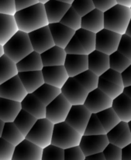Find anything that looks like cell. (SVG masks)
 <instances>
[{
  "label": "cell",
  "instance_id": "6da1fadb",
  "mask_svg": "<svg viewBox=\"0 0 131 160\" xmlns=\"http://www.w3.org/2000/svg\"><path fill=\"white\" fill-rule=\"evenodd\" d=\"M14 17L19 30L27 34L49 25L44 5L40 2L17 11Z\"/></svg>",
  "mask_w": 131,
  "mask_h": 160
},
{
  "label": "cell",
  "instance_id": "7a4b0ae2",
  "mask_svg": "<svg viewBox=\"0 0 131 160\" xmlns=\"http://www.w3.org/2000/svg\"><path fill=\"white\" fill-rule=\"evenodd\" d=\"M131 20V9L116 4L104 12V28L124 35Z\"/></svg>",
  "mask_w": 131,
  "mask_h": 160
},
{
  "label": "cell",
  "instance_id": "3957f363",
  "mask_svg": "<svg viewBox=\"0 0 131 160\" xmlns=\"http://www.w3.org/2000/svg\"><path fill=\"white\" fill-rule=\"evenodd\" d=\"M3 48L5 55L16 63H18L23 58L34 52L29 34L20 31H19Z\"/></svg>",
  "mask_w": 131,
  "mask_h": 160
},
{
  "label": "cell",
  "instance_id": "277c9868",
  "mask_svg": "<svg viewBox=\"0 0 131 160\" xmlns=\"http://www.w3.org/2000/svg\"><path fill=\"white\" fill-rule=\"evenodd\" d=\"M82 135L66 122L54 124L51 145L65 150L79 146Z\"/></svg>",
  "mask_w": 131,
  "mask_h": 160
},
{
  "label": "cell",
  "instance_id": "5b68a950",
  "mask_svg": "<svg viewBox=\"0 0 131 160\" xmlns=\"http://www.w3.org/2000/svg\"><path fill=\"white\" fill-rule=\"evenodd\" d=\"M54 127V123L47 119L37 120L29 134L26 136V139L43 149L51 145Z\"/></svg>",
  "mask_w": 131,
  "mask_h": 160
},
{
  "label": "cell",
  "instance_id": "8992f818",
  "mask_svg": "<svg viewBox=\"0 0 131 160\" xmlns=\"http://www.w3.org/2000/svg\"><path fill=\"white\" fill-rule=\"evenodd\" d=\"M71 106V103L61 94L46 106V119L54 124L65 122Z\"/></svg>",
  "mask_w": 131,
  "mask_h": 160
},
{
  "label": "cell",
  "instance_id": "52a82bcc",
  "mask_svg": "<svg viewBox=\"0 0 131 160\" xmlns=\"http://www.w3.org/2000/svg\"><path fill=\"white\" fill-rule=\"evenodd\" d=\"M122 35L104 28L96 34V50L110 56L119 48Z\"/></svg>",
  "mask_w": 131,
  "mask_h": 160
},
{
  "label": "cell",
  "instance_id": "ba28073f",
  "mask_svg": "<svg viewBox=\"0 0 131 160\" xmlns=\"http://www.w3.org/2000/svg\"><path fill=\"white\" fill-rule=\"evenodd\" d=\"M92 114L84 105L72 106L65 122L83 136Z\"/></svg>",
  "mask_w": 131,
  "mask_h": 160
},
{
  "label": "cell",
  "instance_id": "9c48e42d",
  "mask_svg": "<svg viewBox=\"0 0 131 160\" xmlns=\"http://www.w3.org/2000/svg\"><path fill=\"white\" fill-rule=\"evenodd\" d=\"M27 95L18 75L0 85V98L22 102Z\"/></svg>",
  "mask_w": 131,
  "mask_h": 160
},
{
  "label": "cell",
  "instance_id": "30bf717a",
  "mask_svg": "<svg viewBox=\"0 0 131 160\" xmlns=\"http://www.w3.org/2000/svg\"><path fill=\"white\" fill-rule=\"evenodd\" d=\"M110 142L106 134L103 135H83L81 139L79 147L85 157L103 152Z\"/></svg>",
  "mask_w": 131,
  "mask_h": 160
},
{
  "label": "cell",
  "instance_id": "8fae6325",
  "mask_svg": "<svg viewBox=\"0 0 131 160\" xmlns=\"http://www.w3.org/2000/svg\"><path fill=\"white\" fill-rule=\"evenodd\" d=\"M29 38L34 52L42 54L55 45L49 26L43 27L29 33Z\"/></svg>",
  "mask_w": 131,
  "mask_h": 160
},
{
  "label": "cell",
  "instance_id": "7c38bea8",
  "mask_svg": "<svg viewBox=\"0 0 131 160\" xmlns=\"http://www.w3.org/2000/svg\"><path fill=\"white\" fill-rule=\"evenodd\" d=\"M61 90L71 106L84 105L88 94L74 78H69Z\"/></svg>",
  "mask_w": 131,
  "mask_h": 160
},
{
  "label": "cell",
  "instance_id": "4fadbf2b",
  "mask_svg": "<svg viewBox=\"0 0 131 160\" xmlns=\"http://www.w3.org/2000/svg\"><path fill=\"white\" fill-rule=\"evenodd\" d=\"M113 99L107 96L100 89L96 88L88 94L84 106L92 113L97 114L105 109L111 108L113 106Z\"/></svg>",
  "mask_w": 131,
  "mask_h": 160
},
{
  "label": "cell",
  "instance_id": "5bb4252c",
  "mask_svg": "<svg viewBox=\"0 0 131 160\" xmlns=\"http://www.w3.org/2000/svg\"><path fill=\"white\" fill-rule=\"evenodd\" d=\"M45 84L61 89L69 79L67 70L64 66L43 67L42 70Z\"/></svg>",
  "mask_w": 131,
  "mask_h": 160
},
{
  "label": "cell",
  "instance_id": "9a60e30c",
  "mask_svg": "<svg viewBox=\"0 0 131 160\" xmlns=\"http://www.w3.org/2000/svg\"><path fill=\"white\" fill-rule=\"evenodd\" d=\"M43 148L25 139L15 147L12 160H42Z\"/></svg>",
  "mask_w": 131,
  "mask_h": 160
},
{
  "label": "cell",
  "instance_id": "2e32d148",
  "mask_svg": "<svg viewBox=\"0 0 131 160\" xmlns=\"http://www.w3.org/2000/svg\"><path fill=\"white\" fill-rule=\"evenodd\" d=\"M110 144L120 148H125L131 144V132L128 123L121 121L113 129L106 134Z\"/></svg>",
  "mask_w": 131,
  "mask_h": 160
},
{
  "label": "cell",
  "instance_id": "e0dca14e",
  "mask_svg": "<svg viewBox=\"0 0 131 160\" xmlns=\"http://www.w3.org/2000/svg\"><path fill=\"white\" fill-rule=\"evenodd\" d=\"M64 67L69 78H75L88 70V55L67 54Z\"/></svg>",
  "mask_w": 131,
  "mask_h": 160
},
{
  "label": "cell",
  "instance_id": "ac0fdd59",
  "mask_svg": "<svg viewBox=\"0 0 131 160\" xmlns=\"http://www.w3.org/2000/svg\"><path fill=\"white\" fill-rule=\"evenodd\" d=\"M50 31L56 46L65 48L75 34V31L61 23H50Z\"/></svg>",
  "mask_w": 131,
  "mask_h": 160
},
{
  "label": "cell",
  "instance_id": "d6986e66",
  "mask_svg": "<svg viewBox=\"0 0 131 160\" xmlns=\"http://www.w3.org/2000/svg\"><path fill=\"white\" fill-rule=\"evenodd\" d=\"M88 70L100 78L110 67V56L95 50L88 55Z\"/></svg>",
  "mask_w": 131,
  "mask_h": 160
},
{
  "label": "cell",
  "instance_id": "ffe728a7",
  "mask_svg": "<svg viewBox=\"0 0 131 160\" xmlns=\"http://www.w3.org/2000/svg\"><path fill=\"white\" fill-rule=\"evenodd\" d=\"M19 31L14 16L0 13V45L4 46Z\"/></svg>",
  "mask_w": 131,
  "mask_h": 160
},
{
  "label": "cell",
  "instance_id": "44dd1931",
  "mask_svg": "<svg viewBox=\"0 0 131 160\" xmlns=\"http://www.w3.org/2000/svg\"><path fill=\"white\" fill-rule=\"evenodd\" d=\"M71 6L70 4L61 2L57 0H50L49 2L45 3L44 8L49 24L60 23Z\"/></svg>",
  "mask_w": 131,
  "mask_h": 160
},
{
  "label": "cell",
  "instance_id": "7402d4cb",
  "mask_svg": "<svg viewBox=\"0 0 131 160\" xmlns=\"http://www.w3.org/2000/svg\"><path fill=\"white\" fill-rule=\"evenodd\" d=\"M82 28L97 34L104 28V12L97 9H93L82 17Z\"/></svg>",
  "mask_w": 131,
  "mask_h": 160
},
{
  "label": "cell",
  "instance_id": "603a6c76",
  "mask_svg": "<svg viewBox=\"0 0 131 160\" xmlns=\"http://www.w3.org/2000/svg\"><path fill=\"white\" fill-rule=\"evenodd\" d=\"M22 109L36 117L37 120L46 118V106L34 94H28L21 102Z\"/></svg>",
  "mask_w": 131,
  "mask_h": 160
},
{
  "label": "cell",
  "instance_id": "cb8c5ba5",
  "mask_svg": "<svg viewBox=\"0 0 131 160\" xmlns=\"http://www.w3.org/2000/svg\"><path fill=\"white\" fill-rule=\"evenodd\" d=\"M18 76L28 94H33L44 84L42 70L20 72Z\"/></svg>",
  "mask_w": 131,
  "mask_h": 160
},
{
  "label": "cell",
  "instance_id": "d4e9b609",
  "mask_svg": "<svg viewBox=\"0 0 131 160\" xmlns=\"http://www.w3.org/2000/svg\"><path fill=\"white\" fill-rule=\"evenodd\" d=\"M21 110V102L0 98V120L5 123L14 122Z\"/></svg>",
  "mask_w": 131,
  "mask_h": 160
},
{
  "label": "cell",
  "instance_id": "484cf974",
  "mask_svg": "<svg viewBox=\"0 0 131 160\" xmlns=\"http://www.w3.org/2000/svg\"><path fill=\"white\" fill-rule=\"evenodd\" d=\"M40 56L43 67H55L65 65L67 53L65 48L54 45Z\"/></svg>",
  "mask_w": 131,
  "mask_h": 160
},
{
  "label": "cell",
  "instance_id": "4316f807",
  "mask_svg": "<svg viewBox=\"0 0 131 160\" xmlns=\"http://www.w3.org/2000/svg\"><path fill=\"white\" fill-rule=\"evenodd\" d=\"M112 108L121 121L129 123L131 121V99L124 93L113 101Z\"/></svg>",
  "mask_w": 131,
  "mask_h": 160
},
{
  "label": "cell",
  "instance_id": "83f0119b",
  "mask_svg": "<svg viewBox=\"0 0 131 160\" xmlns=\"http://www.w3.org/2000/svg\"><path fill=\"white\" fill-rule=\"evenodd\" d=\"M17 69L20 72L40 71L43 70V65L42 62L41 56L37 52H33L28 55L18 63H16Z\"/></svg>",
  "mask_w": 131,
  "mask_h": 160
},
{
  "label": "cell",
  "instance_id": "f1b7e54d",
  "mask_svg": "<svg viewBox=\"0 0 131 160\" xmlns=\"http://www.w3.org/2000/svg\"><path fill=\"white\" fill-rule=\"evenodd\" d=\"M19 73L16 63L4 55L0 58V85Z\"/></svg>",
  "mask_w": 131,
  "mask_h": 160
},
{
  "label": "cell",
  "instance_id": "f546056e",
  "mask_svg": "<svg viewBox=\"0 0 131 160\" xmlns=\"http://www.w3.org/2000/svg\"><path fill=\"white\" fill-rule=\"evenodd\" d=\"M33 94L47 106L61 94V90L44 83Z\"/></svg>",
  "mask_w": 131,
  "mask_h": 160
},
{
  "label": "cell",
  "instance_id": "4dcf8cb0",
  "mask_svg": "<svg viewBox=\"0 0 131 160\" xmlns=\"http://www.w3.org/2000/svg\"><path fill=\"white\" fill-rule=\"evenodd\" d=\"M37 121V119L36 117H33L27 112L22 109L16 117V118L15 119L13 123L17 127V128L20 130V132L26 138V136L29 134V132L31 131V129Z\"/></svg>",
  "mask_w": 131,
  "mask_h": 160
},
{
  "label": "cell",
  "instance_id": "1f68e13d",
  "mask_svg": "<svg viewBox=\"0 0 131 160\" xmlns=\"http://www.w3.org/2000/svg\"><path fill=\"white\" fill-rule=\"evenodd\" d=\"M2 138L15 147L20 145L23 141L26 139L25 136L20 132L13 122L5 123Z\"/></svg>",
  "mask_w": 131,
  "mask_h": 160
},
{
  "label": "cell",
  "instance_id": "d6a6232c",
  "mask_svg": "<svg viewBox=\"0 0 131 160\" xmlns=\"http://www.w3.org/2000/svg\"><path fill=\"white\" fill-rule=\"evenodd\" d=\"M96 115L103 126L106 134L121 122L120 119L119 118L117 114L112 107L105 109Z\"/></svg>",
  "mask_w": 131,
  "mask_h": 160
},
{
  "label": "cell",
  "instance_id": "836d02e7",
  "mask_svg": "<svg viewBox=\"0 0 131 160\" xmlns=\"http://www.w3.org/2000/svg\"><path fill=\"white\" fill-rule=\"evenodd\" d=\"M74 78L88 93L98 88L99 78L91 70H86Z\"/></svg>",
  "mask_w": 131,
  "mask_h": 160
},
{
  "label": "cell",
  "instance_id": "e575fe53",
  "mask_svg": "<svg viewBox=\"0 0 131 160\" xmlns=\"http://www.w3.org/2000/svg\"><path fill=\"white\" fill-rule=\"evenodd\" d=\"M75 35L85 48L87 55L96 50V34L81 28L75 31Z\"/></svg>",
  "mask_w": 131,
  "mask_h": 160
},
{
  "label": "cell",
  "instance_id": "d590c367",
  "mask_svg": "<svg viewBox=\"0 0 131 160\" xmlns=\"http://www.w3.org/2000/svg\"><path fill=\"white\" fill-rule=\"evenodd\" d=\"M130 65L131 61L130 59H127L118 50L110 56V67L112 70L122 73Z\"/></svg>",
  "mask_w": 131,
  "mask_h": 160
},
{
  "label": "cell",
  "instance_id": "8d00e7d4",
  "mask_svg": "<svg viewBox=\"0 0 131 160\" xmlns=\"http://www.w3.org/2000/svg\"><path fill=\"white\" fill-rule=\"evenodd\" d=\"M98 88L100 89L103 93H105L107 96H109L113 100L124 93V87L116 85L101 78H99Z\"/></svg>",
  "mask_w": 131,
  "mask_h": 160
},
{
  "label": "cell",
  "instance_id": "74e56055",
  "mask_svg": "<svg viewBox=\"0 0 131 160\" xmlns=\"http://www.w3.org/2000/svg\"><path fill=\"white\" fill-rule=\"evenodd\" d=\"M60 23L76 31L82 28V17L71 6Z\"/></svg>",
  "mask_w": 131,
  "mask_h": 160
},
{
  "label": "cell",
  "instance_id": "f35d334b",
  "mask_svg": "<svg viewBox=\"0 0 131 160\" xmlns=\"http://www.w3.org/2000/svg\"><path fill=\"white\" fill-rule=\"evenodd\" d=\"M106 134L103 126L96 114L93 113L87 124L84 135H103Z\"/></svg>",
  "mask_w": 131,
  "mask_h": 160
},
{
  "label": "cell",
  "instance_id": "ab89813d",
  "mask_svg": "<svg viewBox=\"0 0 131 160\" xmlns=\"http://www.w3.org/2000/svg\"><path fill=\"white\" fill-rule=\"evenodd\" d=\"M42 160H65V150L51 145L43 149Z\"/></svg>",
  "mask_w": 131,
  "mask_h": 160
},
{
  "label": "cell",
  "instance_id": "60d3db41",
  "mask_svg": "<svg viewBox=\"0 0 131 160\" xmlns=\"http://www.w3.org/2000/svg\"><path fill=\"white\" fill-rule=\"evenodd\" d=\"M71 6L82 17L96 9L93 0H74Z\"/></svg>",
  "mask_w": 131,
  "mask_h": 160
},
{
  "label": "cell",
  "instance_id": "b9f144b4",
  "mask_svg": "<svg viewBox=\"0 0 131 160\" xmlns=\"http://www.w3.org/2000/svg\"><path fill=\"white\" fill-rule=\"evenodd\" d=\"M67 54L73 55H87L85 48L82 46L81 42L78 39L77 36L75 34L74 37L71 38L69 43L68 44L66 48H65Z\"/></svg>",
  "mask_w": 131,
  "mask_h": 160
},
{
  "label": "cell",
  "instance_id": "7bdbcfd3",
  "mask_svg": "<svg viewBox=\"0 0 131 160\" xmlns=\"http://www.w3.org/2000/svg\"><path fill=\"white\" fill-rule=\"evenodd\" d=\"M15 146L0 138V160H12Z\"/></svg>",
  "mask_w": 131,
  "mask_h": 160
},
{
  "label": "cell",
  "instance_id": "ee69618b",
  "mask_svg": "<svg viewBox=\"0 0 131 160\" xmlns=\"http://www.w3.org/2000/svg\"><path fill=\"white\" fill-rule=\"evenodd\" d=\"M103 154L106 160H122V148L110 143L105 148Z\"/></svg>",
  "mask_w": 131,
  "mask_h": 160
},
{
  "label": "cell",
  "instance_id": "f6af8a7d",
  "mask_svg": "<svg viewBox=\"0 0 131 160\" xmlns=\"http://www.w3.org/2000/svg\"><path fill=\"white\" fill-rule=\"evenodd\" d=\"M100 78H102V79L106 80V81H110V82L113 83V84H116V85H119L120 87H124L122 75H121L120 73L114 70H112V69L110 68Z\"/></svg>",
  "mask_w": 131,
  "mask_h": 160
},
{
  "label": "cell",
  "instance_id": "bcb514c9",
  "mask_svg": "<svg viewBox=\"0 0 131 160\" xmlns=\"http://www.w3.org/2000/svg\"><path fill=\"white\" fill-rule=\"evenodd\" d=\"M118 51L131 61V38L126 34L122 35Z\"/></svg>",
  "mask_w": 131,
  "mask_h": 160
},
{
  "label": "cell",
  "instance_id": "7dc6e473",
  "mask_svg": "<svg viewBox=\"0 0 131 160\" xmlns=\"http://www.w3.org/2000/svg\"><path fill=\"white\" fill-rule=\"evenodd\" d=\"M86 157L79 146L65 150V160H85Z\"/></svg>",
  "mask_w": 131,
  "mask_h": 160
},
{
  "label": "cell",
  "instance_id": "c3c4849f",
  "mask_svg": "<svg viewBox=\"0 0 131 160\" xmlns=\"http://www.w3.org/2000/svg\"><path fill=\"white\" fill-rule=\"evenodd\" d=\"M16 12L15 0H0V13L14 16Z\"/></svg>",
  "mask_w": 131,
  "mask_h": 160
},
{
  "label": "cell",
  "instance_id": "681fc988",
  "mask_svg": "<svg viewBox=\"0 0 131 160\" xmlns=\"http://www.w3.org/2000/svg\"><path fill=\"white\" fill-rule=\"evenodd\" d=\"M93 2L95 8L102 11V12H106L117 4L116 0H93Z\"/></svg>",
  "mask_w": 131,
  "mask_h": 160
},
{
  "label": "cell",
  "instance_id": "f907efd6",
  "mask_svg": "<svg viewBox=\"0 0 131 160\" xmlns=\"http://www.w3.org/2000/svg\"><path fill=\"white\" fill-rule=\"evenodd\" d=\"M16 3V9L17 11L22 10L23 9L32 6L34 5L39 3L38 0H15Z\"/></svg>",
  "mask_w": 131,
  "mask_h": 160
},
{
  "label": "cell",
  "instance_id": "816d5d0a",
  "mask_svg": "<svg viewBox=\"0 0 131 160\" xmlns=\"http://www.w3.org/2000/svg\"><path fill=\"white\" fill-rule=\"evenodd\" d=\"M123 82H124V88L130 87L131 86V65L127 67L122 73Z\"/></svg>",
  "mask_w": 131,
  "mask_h": 160
},
{
  "label": "cell",
  "instance_id": "f5cc1de1",
  "mask_svg": "<svg viewBox=\"0 0 131 160\" xmlns=\"http://www.w3.org/2000/svg\"><path fill=\"white\" fill-rule=\"evenodd\" d=\"M122 160H131V144L122 148Z\"/></svg>",
  "mask_w": 131,
  "mask_h": 160
},
{
  "label": "cell",
  "instance_id": "db71d44e",
  "mask_svg": "<svg viewBox=\"0 0 131 160\" xmlns=\"http://www.w3.org/2000/svg\"><path fill=\"white\" fill-rule=\"evenodd\" d=\"M87 160H106L105 156H104L103 152L97 153V154L92 155V156L86 157Z\"/></svg>",
  "mask_w": 131,
  "mask_h": 160
},
{
  "label": "cell",
  "instance_id": "11a10c76",
  "mask_svg": "<svg viewBox=\"0 0 131 160\" xmlns=\"http://www.w3.org/2000/svg\"><path fill=\"white\" fill-rule=\"evenodd\" d=\"M116 3L121 6H127V7H131V0H116Z\"/></svg>",
  "mask_w": 131,
  "mask_h": 160
},
{
  "label": "cell",
  "instance_id": "9f6ffc18",
  "mask_svg": "<svg viewBox=\"0 0 131 160\" xmlns=\"http://www.w3.org/2000/svg\"><path fill=\"white\" fill-rule=\"evenodd\" d=\"M124 93L125 94V95H127L131 99V86H130V87L124 88Z\"/></svg>",
  "mask_w": 131,
  "mask_h": 160
},
{
  "label": "cell",
  "instance_id": "6f0895ef",
  "mask_svg": "<svg viewBox=\"0 0 131 160\" xmlns=\"http://www.w3.org/2000/svg\"><path fill=\"white\" fill-rule=\"evenodd\" d=\"M5 122H3L2 120H0V138H2V135L3 130H4L5 127Z\"/></svg>",
  "mask_w": 131,
  "mask_h": 160
},
{
  "label": "cell",
  "instance_id": "680465c9",
  "mask_svg": "<svg viewBox=\"0 0 131 160\" xmlns=\"http://www.w3.org/2000/svg\"><path fill=\"white\" fill-rule=\"evenodd\" d=\"M126 34H127V35H128L129 37L131 38V20H130V23H129L128 28H127V31H126Z\"/></svg>",
  "mask_w": 131,
  "mask_h": 160
},
{
  "label": "cell",
  "instance_id": "91938a15",
  "mask_svg": "<svg viewBox=\"0 0 131 160\" xmlns=\"http://www.w3.org/2000/svg\"><path fill=\"white\" fill-rule=\"evenodd\" d=\"M57 1L61 2H65V3H67V4L71 5L73 3V2H74V0H57Z\"/></svg>",
  "mask_w": 131,
  "mask_h": 160
},
{
  "label": "cell",
  "instance_id": "94428289",
  "mask_svg": "<svg viewBox=\"0 0 131 160\" xmlns=\"http://www.w3.org/2000/svg\"><path fill=\"white\" fill-rule=\"evenodd\" d=\"M5 55L4 53V48H3L2 45H0V58L2 57V56H3Z\"/></svg>",
  "mask_w": 131,
  "mask_h": 160
},
{
  "label": "cell",
  "instance_id": "6125c7cd",
  "mask_svg": "<svg viewBox=\"0 0 131 160\" xmlns=\"http://www.w3.org/2000/svg\"><path fill=\"white\" fill-rule=\"evenodd\" d=\"M38 1H39V2H40V3H42V4L44 5L45 3H47V2H49L50 0H38Z\"/></svg>",
  "mask_w": 131,
  "mask_h": 160
},
{
  "label": "cell",
  "instance_id": "be15d7a7",
  "mask_svg": "<svg viewBox=\"0 0 131 160\" xmlns=\"http://www.w3.org/2000/svg\"><path fill=\"white\" fill-rule=\"evenodd\" d=\"M128 125H129V128H130V132H131V121L129 122Z\"/></svg>",
  "mask_w": 131,
  "mask_h": 160
},
{
  "label": "cell",
  "instance_id": "e7e4bbea",
  "mask_svg": "<svg viewBox=\"0 0 131 160\" xmlns=\"http://www.w3.org/2000/svg\"><path fill=\"white\" fill-rule=\"evenodd\" d=\"M85 160H87V159H85Z\"/></svg>",
  "mask_w": 131,
  "mask_h": 160
},
{
  "label": "cell",
  "instance_id": "03108f58",
  "mask_svg": "<svg viewBox=\"0 0 131 160\" xmlns=\"http://www.w3.org/2000/svg\"><path fill=\"white\" fill-rule=\"evenodd\" d=\"M130 9H131V7H130Z\"/></svg>",
  "mask_w": 131,
  "mask_h": 160
}]
</instances>
